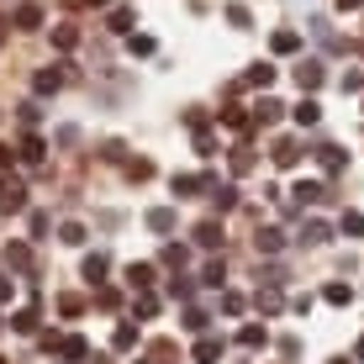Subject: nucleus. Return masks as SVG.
Instances as JSON below:
<instances>
[{"label":"nucleus","mask_w":364,"mask_h":364,"mask_svg":"<svg viewBox=\"0 0 364 364\" xmlns=\"http://www.w3.org/2000/svg\"><path fill=\"white\" fill-rule=\"evenodd\" d=\"M6 269H11V274H32V269H37V259H32V243L11 237V243H6Z\"/></svg>","instance_id":"1"},{"label":"nucleus","mask_w":364,"mask_h":364,"mask_svg":"<svg viewBox=\"0 0 364 364\" xmlns=\"http://www.w3.org/2000/svg\"><path fill=\"white\" fill-rule=\"evenodd\" d=\"M322 80H328V69H322V58H301V64H296V85H301V95L322 90Z\"/></svg>","instance_id":"2"},{"label":"nucleus","mask_w":364,"mask_h":364,"mask_svg":"<svg viewBox=\"0 0 364 364\" xmlns=\"http://www.w3.org/2000/svg\"><path fill=\"white\" fill-rule=\"evenodd\" d=\"M64 80H69V64H48V69H37L32 90L37 95H58V90H64Z\"/></svg>","instance_id":"3"},{"label":"nucleus","mask_w":364,"mask_h":364,"mask_svg":"<svg viewBox=\"0 0 364 364\" xmlns=\"http://www.w3.org/2000/svg\"><path fill=\"white\" fill-rule=\"evenodd\" d=\"M196 248H206V254H217V248H222V237H228V232H222V217H206V222H196Z\"/></svg>","instance_id":"4"},{"label":"nucleus","mask_w":364,"mask_h":364,"mask_svg":"<svg viewBox=\"0 0 364 364\" xmlns=\"http://www.w3.org/2000/svg\"><path fill=\"white\" fill-rule=\"evenodd\" d=\"M0 211H27V185L21 180H0Z\"/></svg>","instance_id":"5"},{"label":"nucleus","mask_w":364,"mask_h":364,"mask_svg":"<svg viewBox=\"0 0 364 364\" xmlns=\"http://www.w3.org/2000/svg\"><path fill=\"white\" fill-rule=\"evenodd\" d=\"M174 196H180V200H191V196H200V191H211V185H217V180H211V174H174Z\"/></svg>","instance_id":"6"},{"label":"nucleus","mask_w":364,"mask_h":364,"mask_svg":"<svg viewBox=\"0 0 364 364\" xmlns=\"http://www.w3.org/2000/svg\"><path fill=\"white\" fill-rule=\"evenodd\" d=\"M43 154H48V143L37 132H21V143H16V159L21 164H43Z\"/></svg>","instance_id":"7"},{"label":"nucleus","mask_w":364,"mask_h":364,"mask_svg":"<svg viewBox=\"0 0 364 364\" xmlns=\"http://www.w3.org/2000/svg\"><path fill=\"white\" fill-rule=\"evenodd\" d=\"M328 237H333V228H328L322 217H306V222H301V243H306V248H322Z\"/></svg>","instance_id":"8"},{"label":"nucleus","mask_w":364,"mask_h":364,"mask_svg":"<svg viewBox=\"0 0 364 364\" xmlns=\"http://www.w3.org/2000/svg\"><path fill=\"white\" fill-rule=\"evenodd\" d=\"M11 27H16V32H37V27H43V6H37V0H27V6H16Z\"/></svg>","instance_id":"9"},{"label":"nucleus","mask_w":364,"mask_h":364,"mask_svg":"<svg viewBox=\"0 0 364 364\" xmlns=\"http://www.w3.org/2000/svg\"><path fill=\"white\" fill-rule=\"evenodd\" d=\"M280 111H285V106H280V100H274L269 90L254 100V122H259V127H274V122H280Z\"/></svg>","instance_id":"10"},{"label":"nucleus","mask_w":364,"mask_h":364,"mask_svg":"<svg viewBox=\"0 0 364 364\" xmlns=\"http://www.w3.org/2000/svg\"><path fill=\"white\" fill-rule=\"evenodd\" d=\"M259 311H264V317H280V311H285V291H280V285H259Z\"/></svg>","instance_id":"11"},{"label":"nucleus","mask_w":364,"mask_h":364,"mask_svg":"<svg viewBox=\"0 0 364 364\" xmlns=\"http://www.w3.org/2000/svg\"><path fill=\"white\" fill-rule=\"evenodd\" d=\"M58 354H64V364H85L90 359V343L80 333H69V338H58Z\"/></svg>","instance_id":"12"},{"label":"nucleus","mask_w":364,"mask_h":364,"mask_svg":"<svg viewBox=\"0 0 364 364\" xmlns=\"http://www.w3.org/2000/svg\"><path fill=\"white\" fill-rule=\"evenodd\" d=\"M148 232H159V237H169L174 232V222H180V217H174V206H154V211H148Z\"/></svg>","instance_id":"13"},{"label":"nucleus","mask_w":364,"mask_h":364,"mask_svg":"<svg viewBox=\"0 0 364 364\" xmlns=\"http://www.w3.org/2000/svg\"><path fill=\"white\" fill-rule=\"evenodd\" d=\"M196 285H206V291H222V285H228V259H206V269H200Z\"/></svg>","instance_id":"14"},{"label":"nucleus","mask_w":364,"mask_h":364,"mask_svg":"<svg viewBox=\"0 0 364 364\" xmlns=\"http://www.w3.org/2000/svg\"><path fill=\"white\" fill-rule=\"evenodd\" d=\"M269 159H274V164H280V169H296V164H301V143H296V137H280Z\"/></svg>","instance_id":"15"},{"label":"nucleus","mask_w":364,"mask_h":364,"mask_svg":"<svg viewBox=\"0 0 364 364\" xmlns=\"http://www.w3.org/2000/svg\"><path fill=\"white\" fill-rule=\"evenodd\" d=\"M291 196H296V206H317V200H328V185L322 180H301Z\"/></svg>","instance_id":"16"},{"label":"nucleus","mask_w":364,"mask_h":364,"mask_svg":"<svg viewBox=\"0 0 364 364\" xmlns=\"http://www.w3.org/2000/svg\"><path fill=\"white\" fill-rule=\"evenodd\" d=\"M222 354H228V343H222V338H200V343L191 348V359H196V364H217Z\"/></svg>","instance_id":"17"},{"label":"nucleus","mask_w":364,"mask_h":364,"mask_svg":"<svg viewBox=\"0 0 364 364\" xmlns=\"http://www.w3.org/2000/svg\"><path fill=\"white\" fill-rule=\"evenodd\" d=\"M254 248H259V254H269V259H274V254L285 248V232H280V228H259V232H254Z\"/></svg>","instance_id":"18"},{"label":"nucleus","mask_w":364,"mask_h":364,"mask_svg":"<svg viewBox=\"0 0 364 364\" xmlns=\"http://www.w3.org/2000/svg\"><path fill=\"white\" fill-rule=\"evenodd\" d=\"M291 117H296V127H317V122H322V106H317V95H301V106L291 111Z\"/></svg>","instance_id":"19"},{"label":"nucleus","mask_w":364,"mask_h":364,"mask_svg":"<svg viewBox=\"0 0 364 364\" xmlns=\"http://www.w3.org/2000/svg\"><path fill=\"white\" fill-rule=\"evenodd\" d=\"M274 74H280L274 64H254V69L243 74V85H248V90H269V85H274Z\"/></svg>","instance_id":"20"},{"label":"nucleus","mask_w":364,"mask_h":364,"mask_svg":"<svg viewBox=\"0 0 364 364\" xmlns=\"http://www.w3.org/2000/svg\"><path fill=\"white\" fill-rule=\"evenodd\" d=\"M211 206H217V217H228L237 206V185H211Z\"/></svg>","instance_id":"21"},{"label":"nucleus","mask_w":364,"mask_h":364,"mask_svg":"<svg viewBox=\"0 0 364 364\" xmlns=\"http://www.w3.org/2000/svg\"><path fill=\"white\" fill-rule=\"evenodd\" d=\"M237 343H243V348H264V343H269V328H264V322H243Z\"/></svg>","instance_id":"22"},{"label":"nucleus","mask_w":364,"mask_h":364,"mask_svg":"<svg viewBox=\"0 0 364 364\" xmlns=\"http://www.w3.org/2000/svg\"><path fill=\"white\" fill-rule=\"evenodd\" d=\"M80 269H85V280H90V285H100V280H106V269H111V259L106 254H85Z\"/></svg>","instance_id":"23"},{"label":"nucleus","mask_w":364,"mask_h":364,"mask_svg":"<svg viewBox=\"0 0 364 364\" xmlns=\"http://www.w3.org/2000/svg\"><path fill=\"white\" fill-rule=\"evenodd\" d=\"M106 27L117 32V37H127L132 32V6H111V16H106Z\"/></svg>","instance_id":"24"},{"label":"nucleus","mask_w":364,"mask_h":364,"mask_svg":"<svg viewBox=\"0 0 364 364\" xmlns=\"http://www.w3.org/2000/svg\"><path fill=\"white\" fill-rule=\"evenodd\" d=\"M269 48H274L280 58H291L296 48H301V32H274V37H269Z\"/></svg>","instance_id":"25"},{"label":"nucleus","mask_w":364,"mask_h":364,"mask_svg":"<svg viewBox=\"0 0 364 364\" xmlns=\"http://www.w3.org/2000/svg\"><path fill=\"white\" fill-rule=\"evenodd\" d=\"M37 322H43V317H37V306H21V311H11V328H16V333H37Z\"/></svg>","instance_id":"26"},{"label":"nucleus","mask_w":364,"mask_h":364,"mask_svg":"<svg viewBox=\"0 0 364 364\" xmlns=\"http://www.w3.org/2000/svg\"><path fill=\"white\" fill-rule=\"evenodd\" d=\"M322 301H328V306H348V301H354V285H343V280H333L328 291H322Z\"/></svg>","instance_id":"27"},{"label":"nucleus","mask_w":364,"mask_h":364,"mask_svg":"<svg viewBox=\"0 0 364 364\" xmlns=\"http://www.w3.org/2000/svg\"><path fill=\"white\" fill-rule=\"evenodd\" d=\"M111 348H122V354H127V348H137V322H122V328L111 333Z\"/></svg>","instance_id":"28"},{"label":"nucleus","mask_w":364,"mask_h":364,"mask_svg":"<svg viewBox=\"0 0 364 364\" xmlns=\"http://www.w3.org/2000/svg\"><path fill=\"white\" fill-rule=\"evenodd\" d=\"M53 48L58 53H74L80 48V27H53Z\"/></svg>","instance_id":"29"},{"label":"nucleus","mask_w":364,"mask_h":364,"mask_svg":"<svg viewBox=\"0 0 364 364\" xmlns=\"http://www.w3.org/2000/svg\"><path fill=\"white\" fill-rule=\"evenodd\" d=\"M127 285L132 291H148L154 285V264H127Z\"/></svg>","instance_id":"30"},{"label":"nucleus","mask_w":364,"mask_h":364,"mask_svg":"<svg viewBox=\"0 0 364 364\" xmlns=\"http://www.w3.org/2000/svg\"><path fill=\"white\" fill-rule=\"evenodd\" d=\"M174 354H180V348H174L169 338H159V343L148 348V364H174Z\"/></svg>","instance_id":"31"},{"label":"nucleus","mask_w":364,"mask_h":364,"mask_svg":"<svg viewBox=\"0 0 364 364\" xmlns=\"http://www.w3.org/2000/svg\"><path fill=\"white\" fill-rule=\"evenodd\" d=\"M338 228H343V237H364V211H343Z\"/></svg>","instance_id":"32"},{"label":"nucleus","mask_w":364,"mask_h":364,"mask_svg":"<svg viewBox=\"0 0 364 364\" xmlns=\"http://www.w3.org/2000/svg\"><path fill=\"white\" fill-rule=\"evenodd\" d=\"M127 180H154V159H127Z\"/></svg>","instance_id":"33"},{"label":"nucleus","mask_w":364,"mask_h":364,"mask_svg":"<svg viewBox=\"0 0 364 364\" xmlns=\"http://www.w3.org/2000/svg\"><path fill=\"white\" fill-rule=\"evenodd\" d=\"M127 53H132V58H148V53H154V37H143V32H127Z\"/></svg>","instance_id":"34"},{"label":"nucleus","mask_w":364,"mask_h":364,"mask_svg":"<svg viewBox=\"0 0 364 364\" xmlns=\"http://www.w3.org/2000/svg\"><path fill=\"white\" fill-rule=\"evenodd\" d=\"M222 127H232V132H248V117H243V106H222Z\"/></svg>","instance_id":"35"},{"label":"nucleus","mask_w":364,"mask_h":364,"mask_svg":"<svg viewBox=\"0 0 364 364\" xmlns=\"http://www.w3.org/2000/svg\"><path fill=\"white\" fill-rule=\"evenodd\" d=\"M164 264H169V269H185V264H191V248H185V243H169V248H164Z\"/></svg>","instance_id":"36"},{"label":"nucleus","mask_w":364,"mask_h":364,"mask_svg":"<svg viewBox=\"0 0 364 364\" xmlns=\"http://www.w3.org/2000/svg\"><path fill=\"white\" fill-rule=\"evenodd\" d=\"M169 296H174V301H191V296H196V280H191V274H174V280H169Z\"/></svg>","instance_id":"37"},{"label":"nucleus","mask_w":364,"mask_h":364,"mask_svg":"<svg viewBox=\"0 0 364 364\" xmlns=\"http://www.w3.org/2000/svg\"><path fill=\"white\" fill-rule=\"evenodd\" d=\"M58 243L80 248V243H85V222H64V228H58Z\"/></svg>","instance_id":"38"},{"label":"nucleus","mask_w":364,"mask_h":364,"mask_svg":"<svg viewBox=\"0 0 364 364\" xmlns=\"http://www.w3.org/2000/svg\"><path fill=\"white\" fill-rule=\"evenodd\" d=\"M317 159H322V169H328V174H338V169L348 164V159H343V148H322Z\"/></svg>","instance_id":"39"},{"label":"nucleus","mask_w":364,"mask_h":364,"mask_svg":"<svg viewBox=\"0 0 364 364\" xmlns=\"http://www.w3.org/2000/svg\"><path fill=\"white\" fill-rule=\"evenodd\" d=\"M95 306H100V311H117V306H122V296L111 291V285H100V291H95Z\"/></svg>","instance_id":"40"},{"label":"nucleus","mask_w":364,"mask_h":364,"mask_svg":"<svg viewBox=\"0 0 364 364\" xmlns=\"http://www.w3.org/2000/svg\"><path fill=\"white\" fill-rule=\"evenodd\" d=\"M243 306H248V301L237 291H222V311H228V317H243Z\"/></svg>","instance_id":"41"},{"label":"nucleus","mask_w":364,"mask_h":364,"mask_svg":"<svg viewBox=\"0 0 364 364\" xmlns=\"http://www.w3.org/2000/svg\"><path fill=\"white\" fill-rule=\"evenodd\" d=\"M196 148H200V154H217V132H211V127H196Z\"/></svg>","instance_id":"42"},{"label":"nucleus","mask_w":364,"mask_h":364,"mask_svg":"<svg viewBox=\"0 0 364 364\" xmlns=\"http://www.w3.org/2000/svg\"><path fill=\"white\" fill-rule=\"evenodd\" d=\"M206 322H211V317H206V311H196V306H191V311H185V333H206Z\"/></svg>","instance_id":"43"},{"label":"nucleus","mask_w":364,"mask_h":364,"mask_svg":"<svg viewBox=\"0 0 364 364\" xmlns=\"http://www.w3.org/2000/svg\"><path fill=\"white\" fill-rule=\"evenodd\" d=\"M137 317H159V296H148V291L137 296Z\"/></svg>","instance_id":"44"},{"label":"nucleus","mask_w":364,"mask_h":364,"mask_svg":"<svg viewBox=\"0 0 364 364\" xmlns=\"http://www.w3.org/2000/svg\"><path fill=\"white\" fill-rule=\"evenodd\" d=\"M58 311H64V317H80L85 301H80V296H58Z\"/></svg>","instance_id":"45"},{"label":"nucleus","mask_w":364,"mask_h":364,"mask_svg":"<svg viewBox=\"0 0 364 364\" xmlns=\"http://www.w3.org/2000/svg\"><path fill=\"white\" fill-rule=\"evenodd\" d=\"M37 117H43V106H37V100H27V106H21V127H37Z\"/></svg>","instance_id":"46"},{"label":"nucleus","mask_w":364,"mask_h":364,"mask_svg":"<svg viewBox=\"0 0 364 364\" xmlns=\"http://www.w3.org/2000/svg\"><path fill=\"white\" fill-rule=\"evenodd\" d=\"M232 169L248 174V169H254V154H248V148H237V154H232Z\"/></svg>","instance_id":"47"},{"label":"nucleus","mask_w":364,"mask_h":364,"mask_svg":"<svg viewBox=\"0 0 364 364\" xmlns=\"http://www.w3.org/2000/svg\"><path fill=\"white\" fill-rule=\"evenodd\" d=\"M48 228H53V222H48V211H32V237H48Z\"/></svg>","instance_id":"48"},{"label":"nucleus","mask_w":364,"mask_h":364,"mask_svg":"<svg viewBox=\"0 0 364 364\" xmlns=\"http://www.w3.org/2000/svg\"><path fill=\"white\" fill-rule=\"evenodd\" d=\"M228 21H232V27H248L254 16H248V6H228Z\"/></svg>","instance_id":"49"},{"label":"nucleus","mask_w":364,"mask_h":364,"mask_svg":"<svg viewBox=\"0 0 364 364\" xmlns=\"http://www.w3.org/2000/svg\"><path fill=\"white\" fill-rule=\"evenodd\" d=\"M348 90H364V69H348V74H343V95H348Z\"/></svg>","instance_id":"50"},{"label":"nucleus","mask_w":364,"mask_h":364,"mask_svg":"<svg viewBox=\"0 0 364 364\" xmlns=\"http://www.w3.org/2000/svg\"><path fill=\"white\" fill-rule=\"evenodd\" d=\"M11 296H16V285H11V280H0V306H6Z\"/></svg>","instance_id":"51"},{"label":"nucleus","mask_w":364,"mask_h":364,"mask_svg":"<svg viewBox=\"0 0 364 364\" xmlns=\"http://www.w3.org/2000/svg\"><path fill=\"white\" fill-rule=\"evenodd\" d=\"M333 6H338V11H359L364 0H333Z\"/></svg>","instance_id":"52"},{"label":"nucleus","mask_w":364,"mask_h":364,"mask_svg":"<svg viewBox=\"0 0 364 364\" xmlns=\"http://www.w3.org/2000/svg\"><path fill=\"white\" fill-rule=\"evenodd\" d=\"M6 37H11V21H6V16H0V43H6Z\"/></svg>","instance_id":"53"},{"label":"nucleus","mask_w":364,"mask_h":364,"mask_svg":"<svg viewBox=\"0 0 364 364\" xmlns=\"http://www.w3.org/2000/svg\"><path fill=\"white\" fill-rule=\"evenodd\" d=\"M85 6H95V11H100V6H111V0H85Z\"/></svg>","instance_id":"54"},{"label":"nucleus","mask_w":364,"mask_h":364,"mask_svg":"<svg viewBox=\"0 0 364 364\" xmlns=\"http://www.w3.org/2000/svg\"><path fill=\"white\" fill-rule=\"evenodd\" d=\"M354 359H364V338H359V348H354Z\"/></svg>","instance_id":"55"},{"label":"nucleus","mask_w":364,"mask_h":364,"mask_svg":"<svg viewBox=\"0 0 364 364\" xmlns=\"http://www.w3.org/2000/svg\"><path fill=\"white\" fill-rule=\"evenodd\" d=\"M333 364H354V359H333Z\"/></svg>","instance_id":"56"},{"label":"nucleus","mask_w":364,"mask_h":364,"mask_svg":"<svg viewBox=\"0 0 364 364\" xmlns=\"http://www.w3.org/2000/svg\"><path fill=\"white\" fill-rule=\"evenodd\" d=\"M0 328H6V317H0Z\"/></svg>","instance_id":"57"},{"label":"nucleus","mask_w":364,"mask_h":364,"mask_svg":"<svg viewBox=\"0 0 364 364\" xmlns=\"http://www.w3.org/2000/svg\"><path fill=\"white\" fill-rule=\"evenodd\" d=\"M137 364H148V359H137Z\"/></svg>","instance_id":"58"},{"label":"nucleus","mask_w":364,"mask_h":364,"mask_svg":"<svg viewBox=\"0 0 364 364\" xmlns=\"http://www.w3.org/2000/svg\"><path fill=\"white\" fill-rule=\"evenodd\" d=\"M0 364H6V359H0Z\"/></svg>","instance_id":"59"}]
</instances>
